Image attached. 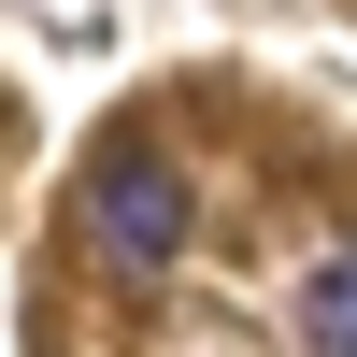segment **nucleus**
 Masks as SVG:
<instances>
[{"label":"nucleus","mask_w":357,"mask_h":357,"mask_svg":"<svg viewBox=\"0 0 357 357\" xmlns=\"http://www.w3.org/2000/svg\"><path fill=\"white\" fill-rule=\"evenodd\" d=\"M301 343H314V357H357V257L301 272Z\"/></svg>","instance_id":"2"},{"label":"nucleus","mask_w":357,"mask_h":357,"mask_svg":"<svg viewBox=\"0 0 357 357\" xmlns=\"http://www.w3.org/2000/svg\"><path fill=\"white\" fill-rule=\"evenodd\" d=\"M86 229H100V257H129V272H172L186 229H200V200H186V172H172L158 143H100V158H86Z\"/></svg>","instance_id":"1"}]
</instances>
